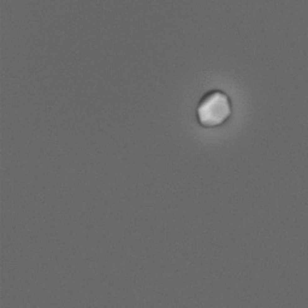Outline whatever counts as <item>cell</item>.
<instances>
[{"mask_svg":"<svg viewBox=\"0 0 308 308\" xmlns=\"http://www.w3.org/2000/svg\"><path fill=\"white\" fill-rule=\"evenodd\" d=\"M231 111L229 95L219 89H214L202 96L196 107V118L203 128H217L230 118Z\"/></svg>","mask_w":308,"mask_h":308,"instance_id":"1","label":"cell"}]
</instances>
